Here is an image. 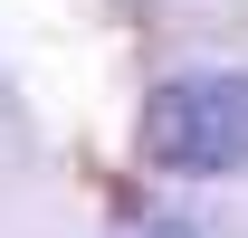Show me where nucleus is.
<instances>
[{
	"mask_svg": "<svg viewBox=\"0 0 248 238\" xmlns=\"http://www.w3.org/2000/svg\"><path fill=\"white\" fill-rule=\"evenodd\" d=\"M143 162L182 181H229L248 172V76L239 67H201V76H162L143 95Z\"/></svg>",
	"mask_w": 248,
	"mask_h": 238,
	"instance_id": "obj_1",
	"label": "nucleus"
},
{
	"mask_svg": "<svg viewBox=\"0 0 248 238\" xmlns=\"http://www.w3.org/2000/svg\"><path fill=\"white\" fill-rule=\"evenodd\" d=\"M124 238H191V219H134Z\"/></svg>",
	"mask_w": 248,
	"mask_h": 238,
	"instance_id": "obj_2",
	"label": "nucleus"
}]
</instances>
